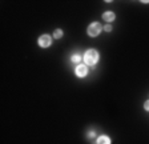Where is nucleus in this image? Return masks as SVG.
<instances>
[{"mask_svg":"<svg viewBox=\"0 0 149 144\" xmlns=\"http://www.w3.org/2000/svg\"><path fill=\"white\" fill-rule=\"evenodd\" d=\"M71 60L73 63H79L81 60V56H80V55H77V53H76V55H72V59Z\"/></svg>","mask_w":149,"mask_h":144,"instance_id":"obj_8","label":"nucleus"},{"mask_svg":"<svg viewBox=\"0 0 149 144\" xmlns=\"http://www.w3.org/2000/svg\"><path fill=\"white\" fill-rule=\"evenodd\" d=\"M99 57L100 55L96 50H88L85 52V55H84V62H85L87 66H95L99 62Z\"/></svg>","mask_w":149,"mask_h":144,"instance_id":"obj_1","label":"nucleus"},{"mask_svg":"<svg viewBox=\"0 0 149 144\" xmlns=\"http://www.w3.org/2000/svg\"><path fill=\"white\" fill-rule=\"evenodd\" d=\"M96 144H111V139L108 136H105V135H101V136L97 138Z\"/></svg>","mask_w":149,"mask_h":144,"instance_id":"obj_5","label":"nucleus"},{"mask_svg":"<svg viewBox=\"0 0 149 144\" xmlns=\"http://www.w3.org/2000/svg\"><path fill=\"white\" fill-rule=\"evenodd\" d=\"M115 13L111 12V11H108V12H104L102 13V19L105 20V22H112V20H115Z\"/></svg>","mask_w":149,"mask_h":144,"instance_id":"obj_6","label":"nucleus"},{"mask_svg":"<svg viewBox=\"0 0 149 144\" xmlns=\"http://www.w3.org/2000/svg\"><path fill=\"white\" fill-rule=\"evenodd\" d=\"M104 31H107V32H111V31H112V25H111V24H107L105 27H104Z\"/></svg>","mask_w":149,"mask_h":144,"instance_id":"obj_9","label":"nucleus"},{"mask_svg":"<svg viewBox=\"0 0 149 144\" xmlns=\"http://www.w3.org/2000/svg\"><path fill=\"white\" fill-rule=\"evenodd\" d=\"M53 38H55V39L63 38V31H61V29H56V31L53 32Z\"/></svg>","mask_w":149,"mask_h":144,"instance_id":"obj_7","label":"nucleus"},{"mask_svg":"<svg viewBox=\"0 0 149 144\" xmlns=\"http://www.w3.org/2000/svg\"><path fill=\"white\" fill-rule=\"evenodd\" d=\"M144 108H145L146 111H149V100L145 101V104H144Z\"/></svg>","mask_w":149,"mask_h":144,"instance_id":"obj_10","label":"nucleus"},{"mask_svg":"<svg viewBox=\"0 0 149 144\" xmlns=\"http://www.w3.org/2000/svg\"><path fill=\"white\" fill-rule=\"evenodd\" d=\"M101 29H102V25L100 24V23L95 22V23H92V24L88 27V35L92 36V38H96L97 35H100Z\"/></svg>","mask_w":149,"mask_h":144,"instance_id":"obj_2","label":"nucleus"},{"mask_svg":"<svg viewBox=\"0 0 149 144\" xmlns=\"http://www.w3.org/2000/svg\"><path fill=\"white\" fill-rule=\"evenodd\" d=\"M74 73H76V76H79V78L87 76V73H88L87 64H79V66L76 67V69H74Z\"/></svg>","mask_w":149,"mask_h":144,"instance_id":"obj_4","label":"nucleus"},{"mask_svg":"<svg viewBox=\"0 0 149 144\" xmlns=\"http://www.w3.org/2000/svg\"><path fill=\"white\" fill-rule=\"evenodd\" d=\"M37 43H39V45L41 48H47V47H49L51 43H52V38H51L49 35H41Z\"/></svg>","mask_w":149,"mask_h":144,"instance_id":"obj_3","label":"nucleus"},{"mask_svg":"<svg viewBox=\"0 0 149 144\" xmlns=\"http://www.w3.org/2000/svg\"><path fill=\"white\" fill-rule=\"evenodd\" d=\"M88 136H89V138H93V136H95V132H93V131H91L89 134H88Z\"/></svg>","mask_w":149,"mask_h":144,"instance_id":"obj_11","label":"nucleus"}]
</instances>
